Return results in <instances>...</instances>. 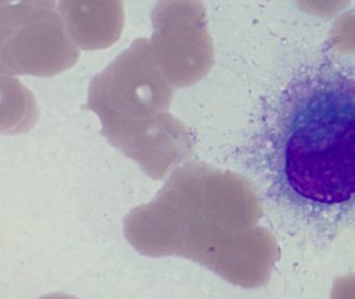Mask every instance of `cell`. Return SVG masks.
Listing matches in <instances>:
<instances>
[{"label":"cell","mask_w":355,"mask_h":299,"mask_svg":"<svg viewBox=\"0 0 355 299\" xmlns=\"http://www.w3.org/2000/svg\"><path fill=\"white\" fill-rule=\"evenodd\" d=\"M263 133L274 184L321 215L355 212V72L323 68L291 84Z\"/></svg>","instance_id":"cell-1"},{"label":"cell","mask_w":355,"mask_h":299,"mask_svg":"<svg viewBox=\"0 0 355 299\" xmlns=\"http://www.w3.org/2000/svg\"><path fill=\"white\" fill-rule=\"evenodd\" d=\"M173 85L139 37L91 82L87 108L98 116L103 134L155 180L192 156V134L169 114Z\"/></svg>","instance_id":"cell-2"},{"label":"cell","mask_w":355,"mask_h":299,"mask_svg":"<svg viewBox=\"0 0 355 299\" xmlns=\"http://www.w3.org/2000/svg\"><path fill=\"white\" fill-rule=\"evenodd\" d=\"M57 0H1L0 69L3 74L53 77L80 58Z\"/></svg>","instance_id":"cell-3"},{"label":"cell","mask_w":355,"mask_h":299,"mask_svg":"<svg viewBox=\"0 0 355 299\" xmlns=\"http://www.w3.org/2000/svg\"><path fill=\"white\" fill-rule=\"evenodd\" d=\"M151 47L157 64L174 87L196 84L214 60L201 0H159L153 12Z\"/></svg>","instance_id":"cell-4"},{"label":"cell","mask_w":355,"mask_h":299,"mask_svg":"<svg viewBox=\"0 0 355 299\" xmlns=\"http://www.w3.org/2000/svg\"><path fill=\"white\" fill-rule=\"evenodd\" d=\"M59 10L70 37L85 51L111 47L121 37L124 0H59Z\"/></svg>","instance_id":"cell-5"}]
</instances>
